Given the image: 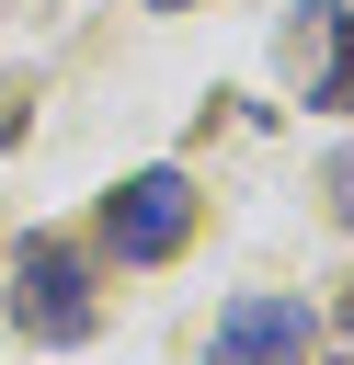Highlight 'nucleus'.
<instances>
[{
  "instance_id": "obj_2",
  "label": "nucleus",
  "mask_w": 354,
  "mask_h": 365,
  "mask_svg": "<svg viewBox=\"0 0 354 365\" xmlns=\"http://www.w3.org/2000/svg\"><path fill=\"white\" fill-rule=\"evenodd\" d=\"M11 319H23L34 342H80V331H91V297H80V251H69V240H34V251L11 262Z\"/></svg>"
},
{
  "instance_id": "obj_4",
  "label": "nucleus",
  "mask_w": 354,
  "mask_h": 365,
  "mask_svg": "<svg viewBox=\"0 0 354 365\" xmlns=\"http://www.w3.org/2000/svg\"><path fill=\"white\" fill-rule=\"evenodd\" d=\"M285 68H297V91H308V103H354V23H343V11L285 23Z\"/></svg>"
},
{
  "instance_id": "obj_5",
  "label": "nucleus",
  "mask_w": 354,
  "mask_h": 365,
  "mask_svg": "<svg viewBox=\"0 0 354 365\" xmlns=\"http://www.w3.org/2000/svg\"><path fill=\"white\" fill-rule=\"evenodd\" d=\"M331 217H343V228H354V148H343V160H331Z\"/></svg>"
},
{
  "instance_id": "obj_3",
  "label": "nucleus",
  "mask_w": 354,
  "mask_h": 365,
  "mask_svg": "<svg viewBox=\"0 0 354 365\" xmlns=\"http://www.w3.org/2000/svg\"><path fill=\"white\" fill-rule=\"evenodd\" d=\"M297 354H308V297H240V308H217L206 365H297Z\"/></svg>"
},
{
  "instance_id": "obj_6",
  "label": "nucleus",
  "mask_w": 354,
  "mask_h": 365,
  "mask_svg": "<svg viewBox=\"0 0 354 365\" xmlns=\"http://www.w3.org/2000/svg\"><path fill=\"white\" fill-rule=\"evenodd\" d=\"M160 11H183V0H160Z\"/></svg>"
},
{
  "instance_id": "obj_1",
  "label": "nucleus",
  "mask_w": 354,
  "mask_h": 365,
  "mask_svg": "<svg viewBox=\"0 0 354 365\" xmlns=\"http://www.w3.org/2000/svg\"><path fill=\"white\" fill-rule=\"evenodd\" d=\"M183 228H194V182H183V171H137V182L103 205V240H114L126 262H171Z\"/></svg>"
}]
</instances>
